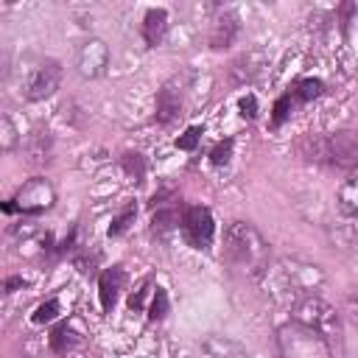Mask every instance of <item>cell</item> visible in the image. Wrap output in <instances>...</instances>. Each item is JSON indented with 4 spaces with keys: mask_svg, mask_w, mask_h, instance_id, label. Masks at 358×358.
<instances>
[{
    "mask_svg": "<svg viewBox=\"0 0 358 358\" xmlns=\"http://www.w3.org/2000/svg\"><path fill=\"white\" fill-rule=\"evenodd\" d=\"M271 249L260 229L249 221H232L224 229V263L246 277H263L268 271Z\"/></svg>",
    "mask_w": 358,
    "mask_h": 358,
    "instance_id": "cell-1",
    "label": "cell"
},
{
    "mask_svg": "<svg viewBox=\"0 0 358 358\" xmlns=\"http://www.w3.org/2000/svg\"><path fill=\"white\" fill-rule=\"evenodd\" d=\"M271 282V294L274 296H308L310 291H316L324 282V271L316 263L299 260V257H285L274 266V271L263 274Z\"/></svg>",
    "mask_w": 358,
    "mask_h": 358,
    "instance_id": "cell-2",
    "label": "cell"
},
{
    "mask_svg": "<svg viewBox=\"0 0 358 358\" xmlns=\"http://www.w3.org/2000/svg\"><path fill=\"white\" fill-rule=\"evenodd\" d=\"M277 355L280 358H333V350L322 333L291 319L277 330Z\"/></svg>",
    "mask_w": 358,
    "mask_h": 358,
    "instance_id": "cell-3",
    "label": "cell"
},
{
    "mask_svg": "<svg viewBox=\"0 0 358 358\" xmlns=\"http://www.w3.org/2000/svg\"><path fill=\"white\" fill-rule=\"evenodd\" d=\"M294 322H302L308 327H313L316 333H322L327 341H338L341 338V316L338 310L324 302L322 296H302L294 302Z\"/></svg>",
    "mask_w": 358,
    "mask_h": 358,
    "instance_id": "cell-4",
    "label": "cell"
},
{
    "mask_svg": "<svg viewBox=\"0 0 358 358\" xmlns=\"http://www.w3.org/2000/svg\"><path fill=\"white\" fill-rule=\"evenodd\" d=\"M53 201H56L53 185H50L48 179H42V176H34V179H28V182L17 190V196H14L8 204H3V210H6V213L20 210V213H25V215H39V213L50 210Z\"/></svg>",
    "mask_w": 358,
    "mask_h": 358,
    "instance_id": "cell-5",
    "label": "cell"
},
{
    "mask_svg": "<svg viewBox=\"0 0 358 358\" xmlns=\"http://www.w3.org/2000/svg\"><path fill=\"white\" fill-rule=\"evenodd\" d=\"M59 81H62V64L56 59H39L25 76L22 95L28 101H45L59 90Z\"/></svg>",
    "mask_w": 358,
    "mask_h": 358,
    "instance_id": "cell-6",
    "label": "cell"
},
{
    "mask_svg": "<svg viewBox=\"0 0 358 358\" xmlns=\"http://www.w3.org/2000/svg\"><path fill=\"white\" fill-rule=\"evenodd\" d=\"M182 235L185 241L193 246V249H207L213 243V235H215V221H213V213L207 207H187L182 213Z\"/></svg>",
    "mask_w": 358,
    "mask_h": 358,
    "instance_id": "cell-7",
    "label": "cell"
},
{
    "mask_svg": "<svg viewBox=\"0 0 358 358\" xmlns=\"http://www.w3.org/2000/svg\"><path fill=\"white\" fill-rule=\"evenodd\" d=\"M324 159L341 171H355L358 168V131L355 129H341L324 140Z\"/></svg>",
    "mask_w": 358,
    "mask_h": 358,
    "instance_id": "cell-8",
    "label": "cell"
},
{
    "mask_svg": "<svg viewBox=\"0 0 358 358\" xmlns=\"http://www.w3.org/2000/svg\"><path fill=\"white\" fill-rule=\"evenodd\" d=\"M76 67H78V73H81L84 78H98V76H103L106 67H109V48H106V42L98 39V36L84 39V42L78 45V50H76Z\"/></svg>",
    "mask_w": 358,
    "mask_h": 358,
    "instance_id": "cell-9",
    "label": "cell"
},
{
    "mask_svg": "<svg viewBox=\"0 0 358 358\" xmlns=\"http://www.w3.org/2000/svg\"><path fill=\"white\" fill-rule=\"evenodd\" d=\"M179 112H182V87L176 81H168L157 92V112H154V117H157V123L168 126V123H173L179 117Z\"/></svg>",
    "mask_w": 358,
    "mask_h": 358,
    "instance_id": "cell-10",
    "label": "cell"
},
{
    "mask_svg": "<svg viewBox=\"0 0 358 358\" xmlns=\"http://www.w3.org/2000/svg\"><path fill=\"white\" fill-rule=\"evenodd\" d=\"M123 282H126V274H123L120 266H112V268H106L98 277V296H101V308L103 310H112L115 308L117 294L123 291Z\"/></svg>",
    "mask_w": 358,
    "mask_h": 358,
    "instance_id": "cell-11",
    "label": "cell"
},
{
    "mask_svg": "<svg viewBox=\"0 0 358 358\" xmlns=\"http://www.w3.org/2000/svg\"><path fill=\"white\" fill-rule=\"evenodd\" d=\"M235 36H238V17L232 11H221L210 25V45L221 50V48H229Z\"/></svg>",
    "mask_w": 358,
    "mask_h": 358,
    "instance_id": "cell-12",
    "label": "cell"
},
{
    "mask_svg": "<svg viewBox=\"0 0 358 358\" xmlns=\"http://www.w3.org/2000/svg\"><path fill=\"white\" fill-rule=\"evenodd\" d=\"M201 350L207 358H249L246 347L229 336H207L201 341Z\"/></svg>",
    "mask_w": 358,
    "mask_h": 358,
    "instance_id": "cell-13",
    "label": "cell"
},
{
    "mask_svg": "<svg viewBox=\"0 0 358 358\" xmlns=\"http://www.w3.org/2000/svg\"><path fill=\"white\" fill-rule=\"evenodd\" d=\"M165 34H168V11L165 8L145 11V17H143V39H145V45L157 48L165 39Z\"/></svg>",
    "mask_w": 358,
    "mask_h": 358,
    "instance_id": "cell-14",
    "label": "cell"
},
{
    "mask_svg": "<svg viewBox=\"0 0 358 358\" xmlns=\"http://www.w3.org/2000/svg\"><path fill=\"white\" fill-rule=\"evenodd\" d=\"M322 92H324V84H322L319 78H299V81H294V84L285 90V95L294 101V106H296V103H308V101L319 98Z\"/></svg>",
    "mask_w": 358,
    "mask_h": 358,
    "instance_id": "cell-15",
    "label": "cell"
},
{
    "mask_svg": "<svg viewBox=\"0 0 358 358\" xmlns=\"http://www.w3.org/2000/svg\"><path fill=\"white\" fill-rule=\"evenodd\" d=\"M336 201H338L341 215H347V218H358V179H347V182L338 187Z\"/></svg>",
    "mask_w": 358,
    "mask_h": 358,
    "instance_id": "cell-16",
    "label": "cell"
},
{
    "mask_svg": "<svg viewBox=\"0 0 358 358\" xmlns=\"http://www.w3.org/2000/svg\"><path fill=\"white\" fill-rule=\"evenodd\" d=\"M78 344V336H76V330L70 327V324H59L56 330H53V336H50V347L56 350V352H67L70 347H76Z\"/></svg>",
    "mask_w": 358,
    "mask_h": 358,
    "instance_id": "cell-17",
    "label": "cell"
},
{
    "mask_svg": "<svg viewBox=\"0 0 358 358\" xmlns=\"http://www.w3.org/2000/svg\"><path fill=\"white\" fill-rule=\"evenodd\" d=\"M179 221H182V218L176 215V210H157V215L151 218L154 229H159V232H168V229H173Z\"/></svg>",
    "mask_w": 358,
    "mask_h": 358,
    "instance_id": "cell-18",
    "label": "cell"
},
{
    "mask_svg": "<svg viewBox=\"0 0 358 358\" xmlns=\"http://www.w3.org/2000/svg\"><path fill=\"white\" fill-rule=\"evenodd\" d=\"M201 134H204V129H201V126H190L182 137H176V148H182V151H193V148L199 145Z\"/></svg>",
    "mask_w": 358,
    "mask_h": 358,
    "instance_id": "cell-19",
    "label": "cell"
},
{
    "mask_svg": "<svg viewBox=\"0 0 358 358\" xmlns=\"http://www.w3.org/2000/svg\"><path fill=\"white\" fill-rule=\"evenodd\" d=\"M168 313V294L162 288L154 291V299H151V308H148V316L151 319H162Z\"/></svg>",
    "mask_w": 358,
    "mask_h": 358,
    "instance_id": "cell-20",
    "label": "cell"
},
{
    "mask_svg": "<svg viewBox=\"0 0 358 358\" xmlns=\"http://www.w3.org/2000/svg\"><path fill=\"white\" fill-rule=\"evenodd\" d=\"M229 157H232V140H221V143L210 151V162H213V165H227Z\"/></svg>",
    "mask_w": 358,
    "mask_h": 358,
    "instance_id": "cell-21",
    "label": "cell"
},
{
    "mask_svg": "<svg viewBox=\"0 0 358 358\" xmlns=\"http://www.w3.org/2000/svg\"><path fill=\"white\" fill-rule=\"evenodd\" d=\"M123 165H126V171H129L137 182L143 179V173H145V162H143V157H140V154H131V151H129V154L123 157Z\"/></svg>",
    "mask_w": 358,
    "mask_h": 358,
    "instance_id": "cell-22",
    "label": "cell"
},
{
    "mask_svg": "<svg viewBox=\"0 0 358 358\" xmlns=\"http://www.w3.org/2000/svg\"><path fill=\"white\" fill-rule=\"evenodd\" d=\"M56 310H59V302H56V299H48V302H42V305L34 310V322H36V324L50 322V319L56 316Z\"/></svg>",
    "mask_w": 358,
    "mask_h": 358,
    "instance_id": "cell-23",
    "label": "cell"
},
{
    "mask_svg": "<svg viewBox=\"0 0 358 358\" xmlns=\"http://www.w3.org/2000/svg\"><path fill=\"white\" fill-rule=\"evenodd\" d=\"M129 221H134V207H126V210L109 224V235H120V232H126Z\"/></svg>",
    "mask_w": 358,
    "mask_h": 358,
    "instance_id": "cell-24",
    "label": "cell"
},
{
    "mask_svg": "<svg viewBox=\"0 0 358 358\" xmlns=\"http://www.w3.org/2000/svg\"><path fill=\"white\" fill-rule=\"evenodd\" d=\"M42 137H48V131H36V134H34V145H31V157H34L36 162L48 159V143H50V140L42 143Z\"/></svg>",
    "mask_w": 358,
    "mask_h": 358,
    "instance_id": "cell-25",
    "label": "cell"
},
{
    "mask_svg": "<svg viewBox=\"0 0 358 358\" xmlns=\"http://www.w3.org/2000/svg\"><path fill=\"white\" fill-rule=\"evenodd\" d=\"M0 126H3V151H11V148H14V143H17V131H14V126H11V120H8V117H3V120H0Z\"/></svg>",
    "mask_w": 358,
    "mask_h": 358,
    "instance_id": "cell-26",
    "label": "cell"
},
{
    "mask_svg": "<svg viewBox=\"0 0 358 358\" xmlns=\"http://www.w3.org/2000/svg\"><path fill=\"white\" fill-rule=\"evenodd\" d=\"M344 313L358 324V291L347 294V302H344Z\"/></svg>",
    "mask_w": 358,
    "mask_h": 358,
    "instance_id": "cell-27",
    "label": "cell"
},
{
    "mask_svg": "<svg viewBox=\"0 0 358 358\" xmlns=\"http://www.w3.org/2000/svg\"><path fill=\"white\" fill-rule=\"evenodd\" d=\"M241 115H243V117H255V115H257V101H255V95H243V98H241Z\"/></svg>",
    "mask_w": 358,
    "mask_h": 358,
    "instance_id": "cell-28",
    "label": "cell"
}]
</instances>
